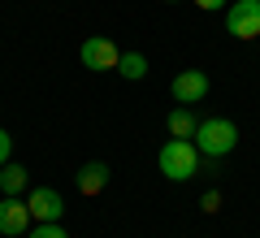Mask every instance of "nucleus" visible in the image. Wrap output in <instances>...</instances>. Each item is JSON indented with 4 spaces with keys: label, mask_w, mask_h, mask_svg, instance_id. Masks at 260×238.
<instances>
[{
    "label": "nucleus",
    "mask_w": 260,
    "mask_h": 238,
    "mask_svg": "<svg viewBox=\"0 0 260 238\" xmlns=\"http://www.w3.org/2000/svg\"><path fill=\"white\" fill-rule=\"evenodd\" d=\"M191 143L200 147V156H208V160H221V156H230L234 147H239V126H234L230 117H204Z\"/></svg>",
    "instance_id": "1"
},
{
    "label": "nucleus",
    "mask_w": 260,
    "mask_h": 238,
    "mask_svg": "<svg viewBox=\"0 0 260 238\" xmlns=\"http://www.w3.org/2000/svg\"><path fill=\"white\" fill-rule=\"evenodd\" d=\"M156 165H160V174H165L169 182H191V178L200 174V147H195L191 139H169V143L160 147Z\"/></svg>",
    "instance_id": "2"
},
{
    "label": "nucleus",
    "mask_w": 260,
    "mask_h": 238,
    "mask_svg": "<svg viewBox=\"0 0 260 238\" xmlns=\"http://www.w3.org/2000/svg\"><path fill=\"white\" fill-rule=\"evenodd\" d=\"M225 30L234 39H260V0H234L225 9Z\"/></svg>",
    "instance_id": "3"
},
{
    "label": "nucleus",
    "mask_w": 260,
    "mask_h": 238,
    "mask_svg": "<svg viewBox=\"0 0 260 238\" xmlns=\"http://www.w3.org/2000/svg\"><path fill=\"white\" fill-rule=\"evenodd\" d=\"M78 61H83L87 70H95V74H109V70H117L121 52H117V44H113L109 35H91V39H83V48H78Z\"/></svg>",
    "instance_id": "4"
},
{
    "label": "nucleus",
    "mask_w": 260,
    "mask_h": 238,
    "mask_svg": "<svg viewBox=\"0 0 260 238\" xmlns=\"http://www.w3.org/2000/svg\"><path fill=\"white\" fill-rule=\"evenodd\" d=\"M30 208H26V199H18V195H5L0 199V234L5 238H22L30 229Z\"/></svg>",
    "instance_id": "5"
},
{
    "label": "nucleus",
    "mask_w": 260,
    "mask_h": 238,
    "mask_svg": "<svg viewBox=\"0 0 260 238\" xmlns=\"http://www.w3.org/2000/svg\"><path fill=\"white\" fill-rule=\"evenodd\" d=\"M26 208L35 221H61L65 217V199L61 191H52V186H35V191L26 195Z\"/></svg>",
    "instance_id": "6"
},
{
    "label": "nucleus",
    "mask_w": 260,
    "mask_h": 238,
    "mask_svg": "<svg viewBox=\"0 0 260 238\" xmlns=\"http://www.w3.org/2000/svg\"><path fill=\"white\" fill-rule=\"evenodd\" d=\"M169 91H174L178 104H200L208 95V74L204 70H182L174 83H169Z\"/></svg>",
    "instance_id": "7"
},
{
    "label": "nucleus",
    "mask_w": 260,
    "mask_h": 238,
    "mask_svg": "<svg viewBox=\"0 0 260 238\" xmlns=\"http://www.w3.org/2000/svg\"><path fill=\"white\" fill-rule=\"evenodd\" d=\"M78 195H87V199H91V195H100L104 186H109V165H104V160H87L83 169H78Z\"/></svg>",
    "instance_id": "8"
},
{
    "label": "nucleus",
    "mask_w": 260,
    "mask_h": 238,
    "mask_svg": "<svg viewBox=\"0 0 260 238\" xmlns=\"http://www.w3.org/2000/svg\"><path fill=\"white\" fill-rule=\"evenodd\" d=\"M165 126H169V139H195V130H200V117L191 113V104H178V109L165 117Z\"/></svg>",
    "instance_id": "9"
},
{
    "label": "nucleus",
    "mask_w": 260,
    "mask_h": 238,
    "mask_svg": "<svg viewBox=\"0 0 260 238\" xmlns=\"http://www.w3.org/2000/svg\"><path fill=\"white\" fill-rule=\"evenodd\" d=\"M117 74L126 78V83H143V78H148V56L143 52H121Z\"/></svg>",
    "instance_id": "10"
},
{
    "label": "nucleus",
    "mask_w": 260,
    "mask_h": 238,
    "mask_svg": "<svg viewBox=\"0 0 260 238\" xmlns=\"http://www.w3.org/2000/svg\"><path fill=\"white\" fill-rule=\"evenodd\" d=\"M26 165H0V195H22L26 191Z\"/></svg>",
    "instance_id": "11"
},
{
    "label": "nucleus",
    "mask_w": 260,
    "mask_h": 238,
    "mask_svg": "<svg viewBox=\"0 0 260 238\" xmlns=\"http://www.w3.org/2000/svg\"><path fill=\"white\" fill-rule=\"evenodd\" d=\"M26 238H70L61 229V221H39L35 229H26Z\"/></svg>",
    "instance_id": "12"
},
{
    "label": "nucleus",
    "mask_w": 260,
    "mask_h": 238,
    "mask_svg": "<svg viewBox=\"0 0 260 238\" xmlns=\"http://www.w3.org/2000/svg\"><path fill=\"white\" fill-rule=\"evenodd\" d=\"M9 152H13V139L9 130H0V165H9Z\"/></svg>",
    "instance_id": "13"
},
{
    "label": "nucleus",
    "mask_w": 260,
    "mask_h": 238,
    "mask_svg": "<svg viewBox=\"0 0 260 238\" xmlns=\"http://www.w3.org/2000/svg\"><path fill=\"white\" fill-rule=\"evenodd\" d=\"M217 208H221V191H208L204 195V212H217Z\"/></svg>",
    "instance_id": "14"
},
{
    "label": "nucleus",
    "mask_w": 260,
    "mask_h": 238,
    "mask_svg": "<svg viewBox=\"0 0 260 238\" xmlns=\"http://www.w3.org/2000/svg\"><path fill=\"white\" fill-rule=\"evenodd\" d=\"M195 5H200V9H208V13H213V9H225V0H195Z\"/></svg>",
    "instance_id": "15"
},
{
    "label": "nucleus",
    "mask_w": 260,
    "mask_h": 238,
    "mask_svg": "<svg viewBox=\"0 0 260 238\" xmlns=\"http://www.w3.org/2000/svg\"><path fill=\"white\" fill-rule=\"evenodd\" d=\"M165 5H174V0H165Z\"/></svg>",
    "instance_id": "16"
}]
</instances>
